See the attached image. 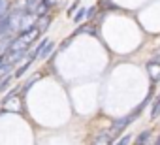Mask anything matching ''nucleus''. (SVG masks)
I'll return each mask as SVG.
<instances>
[{
	"label": "nucleus",
	"instance_id": "f257e3e1",
	"mask_svg": "<svg viewBox=\"0 0 160 145\" xmlns=\"http://www.w3.org/2000/svg\"><path fill=\"white\" fill-rule=\"evenodd\" d=\"M17 89H19V87H17ZM17 89L6 94L4 106H2L4 111H21V98H19V91H17Z\"/></svg>",
	"mask_w": 160,
	"mask_h": 145
},
{
	"label": "nucleus",
	"instance_id": "f03ea898",
	"mask_svg": "<svg viewBox=\"0 0 160 145\" xmlns=\"http://www.w3.org/2000/svg\"><path fill=\"white\" fill-rule=\"evenodd\" d=\"M38 38H40V28H38V27H32V28H28V30H21L19 36H17V42L28 45V43L36 42Z\"/></svg>",
	"mask_w": 160,
	"mask_h": 145
},
{
	"label": "nucleus",
	"instance_id": "7ed1b4c3",
	"mask_svg": "<svg viewBox=\"0 0 160 145\" xmlns=\"http://www.w3.org/2000/svg\"><path fill=\"white\" fill-rule=\"evenodd\" d=\"M132 121H134V117H132V115L122 117V119H115V121H113V124H111V130H109V132H111L113 136H119V134H121V132H122L130 122H132Z\"/></svg>",
	"mask_w": 160,
	"mask_h": 145
},
{
	"label": "nucleus",
	"instance_id": "20e7f679",
	"mask_svg": "<svg viewBox=\"0 0 160 145\" xmlns=\"http://www.w3.org/2000/svg\"><path fill=\"white\" fill-rule=\"evenodd\" d=\"M147 72H149V76H151V81L156 83L160 79V62H156L154 58H151L147 62Z\"/></svg>",
	"mask_w": 160,
	"mask_h": 145
},
{
	"label": "nucleus",
	"instance_id": "39448f33",
	"mask_svg": "<svg viewBox=\"0 0 160 145\" xmlns=\"http://www.w3.org/2000/svg\"><path fill=\"white\" fill-rule=\"evenodd\" d=\"M113 134L111 132H100L94 139H92V145H111V141H113Z\"/></svg>",
	"mask_w": 160,
	"mask_h": 145
},
{
	"label": "nucleus",
	"instance_id": "423d86ee",
	"mask_svg": "<svg viewBox=\"0 0 160 145\" xmlns=\"http://www.w3.org/2000/svg\"><path fill=\"white\" fill-rule=\"evenodd\" d=\"M53 49H55V43L47 40V42L43 43V47L40 49V53H38V58H49V55L53 53Z\"/></svg>",
	"mask_w": 160,
	"mask_h": 145
},
{
	"label": "nucleus",
	"instance_id": "0eeeda50",
	"mask_svg": "<svg viewBox=\"0 0 160 145\" xmlns=\"http://www.w3.org/2000/svg\"><path fill=\"white\" fill-rule=\"evenodd\" d=\"M149 139H151V132H149V130H145V132H141V134L136 138V145H147V143H149Z\"/></svg>",
	"mask_w": 160,
	"mask_h": 145
},
{
	"label": "nucleus",
	"instance_id": "6e6552de",
	"mask_svg": "<svg viewBox=\"0 0 160 145\" xmlns=\"http://www.w3.org/2000/svg\"><path fill=\"white\" fill-rule=\"evenodd\" d=\"M32 62H34V60H27V62H25V64H23V66L15 72V74H13V78H21V76H25V72L32 66Z\"/></svg>",
	"mask_w": 160,
	"mask_h": 145
},
{
	"label": "nucleus",
	"instance_id": "1a4fd4ad",
	"mask_svg": "<svg viewBox=\"0 0 160 145\" xmlns=\"http://www.w3.org/2000/svg\"><path fill=\"white\" fill-rule=\"evenodd\" d=\"M49 21H51V19H49V15H42V17H40V21L36 23V27L40 28V32H42L43 28H47V27H49Z\"/></svg>",
	"mask_w": 160,
	"mask_h": 145
},
{
	"label": "nucleus",
	"instance_id": "9d476101",
	"mask_svg": "<svg viewBox=\"0 0 160 145\" xmlns=\"http://www.w3.org/2000/svg\"><path fill=\"white\" fill-rule=\"evenodd\" d=\"M160 115V96L154 100V104H152V109H151V119H156Z\"/></svg>",
	"mask_w": 160,
	"mask_h": 145
},
{
	"label": "nucleus",
	"instance_id": "9b49d317",
	"mask_svg": "<svg viewBox=\"0 0 160 145\" xmlns=\"http://www.w3.org/2000/svg\"><path fill=\"white\" fill-rule=\"evenodd\" d=\"M85 17H87V10H85V8H81V10H77V13L73 15V21H75V23H81Z\"/></svg>",
	"mask_w": 160,
	"mask_h": 145
},
{
	"label": "nucleus",
	"instance_id": "f8f14e48",
	"mask_svg": "<svg viewBox=\"0 0 160 145\" xmlns=\"http://www.w3.org/2000/svg\"><path fill=\"white\" fill-rule=\"evenodd\" d=\"M12 79H13V76H4L2 79H0V91H4V89L12 83Z\"/></svg>",
	"mask_w": 160,
	"mask_h": 145
},
{
	"label": "nucleus",
	"instance_id": "ddd939ff",
	"mask_svg": "<svg viewBox=\"0 0 160 145\" xmlns=\"http://www.w3.org/2000/svg\"><path fill=\"white\" fill-rule=\"evenodd\" d=\"M6 10H8V4L4 2V0H0V19L6 15Z\"/></svg>",
	"mask_w": 160,
	"mask_h": 145
},
{
	"label": "nucleus",
	"instance_id": "4468645a",
	"mask_svg": "<svg viewBox=\"0 0 160 145\" xmlns=\"http://www.w3.org/2000/svg\"><path fill=\"white\" fill-rule=\"evenodd\" d=\"M130 139H132L130 136H124V138H121V139H119L115 145H128V143H130Z\"/></svg>",
	"mask_w": 160,
	"mask_h": 145
},
{
	"label": "nucleus",
	"instance_id": "2eb2a0df",
	"mask_svg": "<svg viewBox=\"0 0 160 145\" xmlns=\"http://www.w3.org/2000/svg\"><path fill=\"white\" fill-rule=\"evenodd\" d=\"M94 13H96V6H94V8H89V10H87V19H92Z\"/></svg>",
	"mask_w": 160,
	"mask_h": 145
},
{
	"label": "nucleus",
	"instance_id": "dca6fc26",
	"mask_svg": "<svg viewBox=\"0 0 160 145\" xmlns=\"http://www.w3.org/2000/svg\"><path fill=\"white\" fill-rule=\"evenodd\" d=\"M100 6H102V8H113L111 0H100Z\"/></svg>",
	"mask_w": 160,
	"mask_h": 145
},
{
	"label": "nucleus",
	"instance_id": "f3484780",
	"mask_svg": "<svg viewBox=\"0 0 160 145\" xmlns=\"http://www.w3.org/2000/svg\"><path fill=\"white\" fill-rule=\"evenodd\" d=\"M8 64V57L6 55H0V68H4Z\"/></svg>",
	"mask_w": 160,
	"mask_h": 145
},
{
	"label": "nucleus",
	"instance_id": "a211bd4d",
	"mask_svg": "<svg viewBox=\"0 0 160 145\" xmlns=\"http://www.w3.org/2000/svg\"><path fill=\"white\" fill-rule=\"evenodd\" d=\"M156 145H160V136H158V139H156Z\"/></svg>",
	"mask_w": 160,
	"mask_h": 145
}]
</instances>
